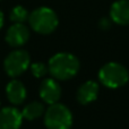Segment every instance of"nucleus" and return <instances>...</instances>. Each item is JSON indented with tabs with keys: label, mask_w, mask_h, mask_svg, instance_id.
<instances>
[{
	"label": "nucleus",
	"mask_w": 129,
	"mask_h": 129,
	"mask_svg": "<svg viewBox=\"0 0 129 129\" xmlns=\"http://www.w3.org/2000/svg\"><path fill=\"white\" fill-rule=\"evenodd\" d=\"M79 60L68 52H59L49 60L48 69L54 79L67 80L76 76L79 70Z\"/></svg>",
	"instance_id": "1"
},
{
	"label": "nucleus",
	"mask_w": 129,
	"mask_h": 129,
	"mask_svg": "<svg viewBox=\"0 0 129 129\" xmlns=\"http://www.w3.org/2000/svg\"><path fill=\"white\" fill-rule=\"evenodd\" d=\"M44 125L48 129H70L73 114L66 105L54 103L44 112Z\"/></svg>",
	"instance_id": "4"
},
{
	"label": "nucleus",
	"mask_w": 129,
	"mask_h": 129,
	"mask_svg": "<svg viewBox=\"0 0 129 129\" xmlns=\"http://www.w3.org/2000/svg\"><path fill=\"white\" fill-rule=\"evenodd\" d=\"M31 71H32L34 77L41 78V77H44V76L47 75L49 69H48L47 64H44L42 62H35V63L31 64Z\"/></svg>",
	"instance_id": "14"
},
{
	"label": "nucleus",
	"mask_w": 129,
	"mask_h": 129,
	"mask_svg": "<svg viewBox=\"0 0 129 129\" xmlns=\"http://www.w3.org/2000/svg\"><path fill=\"white\" fill-rule=\"evenodd\" d=\"M28 19V13L23 6H16L10 11V20L14 23H24Z\"/></svg>",
	"instance_id": "13"
},
{
	"label": "nucleus",
	"mask_w": 129,
	"mask_h": 129,
	"mask_svg": "<svg viewBox=\"0 0 129 129\" xmlns=\"http://www.w3.org/2000/svg\"><path fill=\"white\" fill-rule=\"evenodd\" d=\"M99 91H100V87H99L98 83L93 82V80H87L78 87L76 99L80 104H88L96 100Z\"/></svg>",
	"instance_id": "11"
},
{
	"label": "nucleus",
	"mask_w": 129,
	"mask_h": 129,
	"mask_svg": "<svg viewBox=\"0 0 129 129\" xmlns=\"http://www.w3.org/2000/svg\"><path fill=\"white\" fill-rule=\"evenodd\" d=\"M4 23H5V17H4V13L0 10V29L2 28L4 26Z\"/></svg>",
	"instance_id": "16"
},
{
	"label": "nucleus",
	"mask_w": 129,
	"mask_h": 129,
	"mask_svg": "<svg viewBox=\"0 0 129 129\" xmlns=\"http://www.w3.org/2000/svg\"><path fill=\"white\" fill-rule=\"evenodd\" d=\"M110 18L118 25H129V0H117L110 8Z\"/></svg>",
	"instance_id": "10"
},
{
	"label": "nucleus",
	"mask_w": 129,
	"mask_h": 129,
	"mask_svg": "<svg viewBox=\"0 0 129 129\" xmlns=\"http://www.w3.org/2000/svg\"><path fill=\"white\" fill-rule=\"evenodd\" d=\"M22 111L14 107L0 110V129H19L23 122Z\"/></svg>",
	"instance_id": "8"
},
{
	"label": "nucleus",
	"mask_w": 129,
	"mask_h": 129,
	"mask_svg": "<svg viewBox=\"0 0 129 129\" xmlns=\"http://www.w3.org/2000/svg\"><path fill=\"white\" fill-rule=\"evenodd\" d=\"M43 113H44V105L39 101H34L26 104L22 111L23 118L26 120H35L40 118Z\"/></svg>",
	"instance_id": "12"
},
{
	"label": "nucleus",
	"mask_w": 129,
	"mask_h": 129,
	"mask_svg": "<svg viewBox=\"0 0 129 129\" xmlns=\"http://www.w3.org/2000/svg\"><path fill=\"white\" fill-rule=\"evenodd\" d=\"M28 23L32 29L40 34H50L58 27L57 14L49 7H40L28 15Z\"/></svg>",
	"instance_id": "2"
},
{
	"label": "nucleus",
	"mask_w": 129,
	"mask_h": 129,
	"mask_svg": "<svg viewBox=\"0 0 129 129\" xmlns=\"http://www.w3.org/2000/svg\"><path fill=\"white\" fill-rule=\"evenodd\" d=\"M6 94H7L8 101L13 105H20L26 100L27 91H26V87L24 86V84L20 80L13 79L7 84Z\"/></svg>",
	"instance_id": "9"
},
{
	"label": "nucleus",
	"mask_w": 129,
	"mask_h": 129,
	"mask_svg": "<svg viewBox=\"0 0 129 129\" xmlns=\"http://www.w3.org/2000/svg\"><path fill=\"white\" fill-rule=\"evenodd\" d=\"M31 64V57L25 50H14L6 57L4 61V69L11 78H16L24 74Z\"/></svg>",
	"instance_id": "5"
},
{
	"label": "nucleus",
	"mask_w": 129,
	"mask_h": 129,
	"mask_svg": "<svg viewBox=\"0 0 129 129\" xmlns=\"http://www.w3.org/2000/svg\"><path fill=\"white\" fill-rule=\"evenodd\" d=\"M29 39V29L23 23H15L6 33V42L13 48L23 47Z\"/></svg>",
	"instance_id": "7"
},
{
	"label": "nucleus",
	"mask_w": 129,
	"mask_h": 129,
	"mask_svg": "<svg viewBox=\"0 0 129 129\" xmlns=\"http://www.w3.org/2000/svg\"><path fill=\"white\" fill-rule=\"evenodd\" d=\"M40 96L49 105L58 103L61 98V87L54 78H45L40 85Z\"/></svg>",
	"instance_id": "6"
},
{
	"label": "nucleus",
	"mask_w": 129,
	"mask_h": 129,
	"mask_svg": "<svg viewBox=\"0 0 129 129\" xmlns=\"http://www.w3.org/2000/svg\"><path fill=\"white\" fill-rule=\"evenodd\" d=\"M100 82L109 88H118L127 84L129 73L122 64L118 62L105 63L99 71Z\"/></svg>",
	"instance_id": "3"
},
{
	"label": "nucleus",
	"mask_w": 129,
	"mask_h": 129,
	"mask_svg": "<svg viewBox=\"0 0 129 129\" xmlns=\"http://www.w3.org/2000/svg\"><path fill=\"white\" fill-rule=\"evenodd\" d=\"M109 26H110V20L108 19V18H102L101 22H100V27L101 28L107 29V28H109Z\"/></svg>",
	"instance_id": "15"
}]
</instances>
